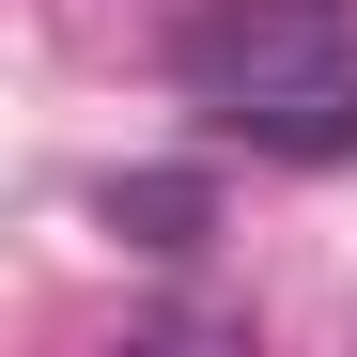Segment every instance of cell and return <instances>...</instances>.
<instances>
[{
	"mask_svg": "<svg viewBox=\"0 0 357 357\" xmlns=\"http://www.w3.org/2000/svg\"><path fill=\"white\" fill-rule=\"evenodd\" d=\"M171 78L249 155H357V31L326 0H202L171 31Z\"/></svg>",
	"mask_w": 357,
	"mask_h": 357,
	"instance_id": "obj_1",
	"label": "cell"
},
{
	"mask_svg": "<svg viewBox=\"0 0 357 357\" xmlns=\"http://www.w3.org/2000/svg\"><path fill=\"white\" fill-rule=\"evenodd\" d=\"M202 218H218L202 171H125L109 187V233H140V249H202Z\"/></svg>",
	"mask_w": 357,
	"mask_h": 357,
	"instance_id": "obj_2",
	"label": "cell"
}]
</instances>
